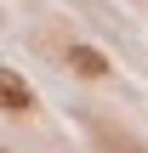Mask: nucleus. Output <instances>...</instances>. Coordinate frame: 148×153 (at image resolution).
Here are the masks:
<instances>
[{
  "label": "nucleus",
  "instance_id": "1",
  "mask_svg": "<svg viewBox=\"0 0 148 153\" xmlns=\"http://www.w3.org/2000/svg\"><path fill=\"white\" fill-rule=\"evenodd\" d=\"M0 97H6V114H29V108H34V91L23 85V74H17V68H6V74H0Z\"/></svg>",
  "mask_w": 148,
  "mask_h": 153
},
{
  "label": "nucleus",
  "instance_id": "2",
  "mask_svg": "<svg viewBox=\"0 0 148 153\" xmlns=\"http://www.w3.org/2000/svg\"><path fill=\"white\" fill-rule=\"evenodd\" d=\"M68 68L86 74V79H103V74H108V57L91 51V45H68Z\"/></svg>",
  "mask_w": 148,
  "mask_h": 153
}]
</instances>
